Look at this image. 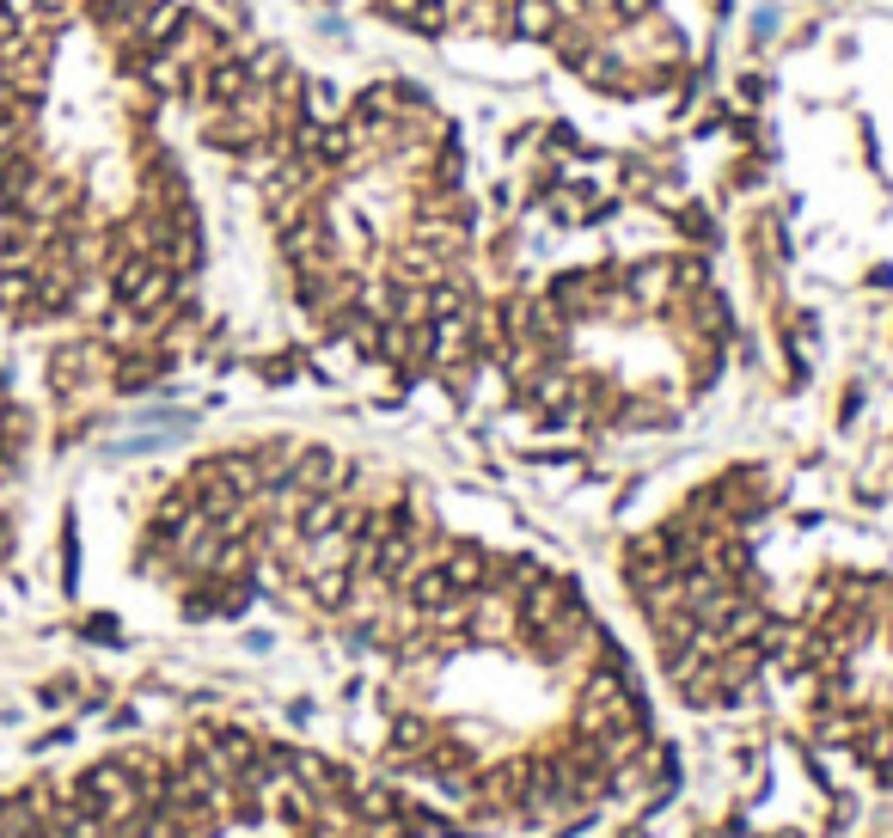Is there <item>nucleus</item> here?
<instances>
[{
	"label": "nucleus",
	"instance_id": "nucleus-5",
	"mask_svg": "<svg viewBox=\"0 0 893 838\" xmlns=\"http://www.w3.org/2000/svg\"><path fill=\"white\" fill-rule=\"evenodd\" d=\"M569 7H576L582 19H606V0H569Z\"/></svg>",
	"mask_w": 893,
	"mask_h": 838
},
{
	"label": "nucleus",
	"instance_id": "nucleus-1",
	"mask_svg": "<svg viewBox=\"0 0 893 838\" xmlns=\"http://www.w3.org/2000/svg\"><path fill=\"white\" fill-rule=\"evenodd\" d=\"M392 25L416 31V37H440L447 31V0H373Z\"/></svg>",
	"mask_w": 893,
	"mask_h": 838
},
{
	"label": "nucleus",
	"instance_id": "nucleus-4",
	"mask_svg": "<svg viewBox=\"0 0 893 838\" xmlns=\"http://www.w3.org/2000/svg\"><path fill=\"white\" fill-rule=\"evenodd\" d=\"M680 227H685V239H697V245L716 239V221H710V214H697V209H680Z\"/></svg>",
	"mask_w": 893,
	"mask_h": 838
},
{
	"label": "nucleus",
	"instance_id": "nucleus-3",
	"mask_svg": "<svg viewBox=\"0 0 893 838\" xmlns=\"http://www.w3.org/2000/svg\"><path fill=\"white\" fill-rule=\"evenodd\" d=\"M649 13H655V0H606V19H618V25H637Z\"/></svg>",
	"mask_w": 893,
	"mask_h": 838
},
{
	"label": "nucleus",
	"instance_id": "nucleus-2",
	"mask_svg": "<svg viewBox=\"0 0 893 838\" xmlns=\"http://www.w3.org/2000/svg\"><path fill=\"white\" fill-rule=\"evenodd\" d=\"M557 19H563V7H557V0H509V31H514V37L545 43L557 31Z\"/></svg>",
	"mask_w": 893,
	"mask_h": 838
}]
</instances>
